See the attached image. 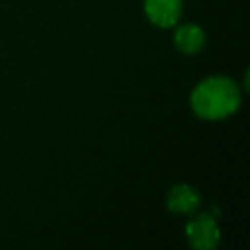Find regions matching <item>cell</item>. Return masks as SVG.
<instances>
[{"label":"cell","mask_w":250,"mask_h":250,"mask_svg":"<svg viewBox=\"0 0 250 250\" xmlns=\"http://www.w3.org/2000/svg\"><path fill=\"white\" fill-rule=\"evenodd\" d=\"M240 106V91L231 79L214 76L202 81L192 93V108L201 118L221 120Z\"/></svg>","instance_id":"cell-1"},{"label":"cell","mask_w":250,"mask_h":250,"mask_svg":"<svg viewBox=\"0 0 250 250\" xmlns=\"http://www.w3.org/2000/svg\"><path fill=\"white\" fill-rule=\"evenodd\" d=\"M188 242L194 249L211 250L219 243V228L212 214L204 212L194 218L185 228Z\"/></svg>","instance_id":"cell-2"},{"label":"cell","mask_w":250,"mask_h":250,"mask_svg":"<svg viewBox=\"0 0 250 250\" xmlns=\"http://www.w3.org/2000/svg\"><path fill=\"white\" fill-rule=\"evenodd\" d=\"M146 14L160 28H170L182 14V0H146Z\"/></svg>","instance_id":"cell-3"},{"label":"cell","mask_w":250,"mask_h":250,"mask_svg":"<svg viewBox=\"0 0 250 250\" xmlns=\"http://www.w3.org/2000/svg\"><path fill=\"white\" fill-rule=\"evenodd\" d=\"M201 204L199 194L188 185H177L168 195V209L177 214H190Z\"/></svg>","instance_id":"cell-4"},{"label":"cell","mask_w":250,"mask_h":250,"mask_svg":"<svg viewBox=\"0 0 250 250\" xmlns=\"http://www.w3.org/2000/svg\"><path fill=\"white\" fill-rule=\"evenodd\" d=\"M204 31L195 24H184L175 33V45L184 53H197L204 46Z\"/></svg>","instance_id":"cell-5"}]
</instances>
